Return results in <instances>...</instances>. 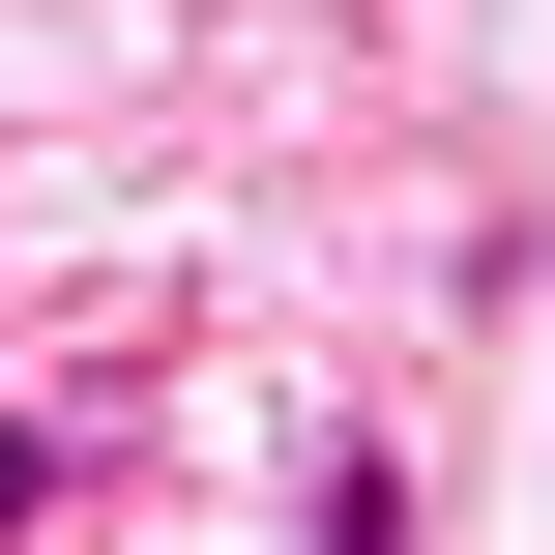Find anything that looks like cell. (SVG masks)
<instances>
[{
	"label": "cell",
	"instance_id": "1",
	"mask_svg": "<svg viewBox=\"0 0 555 555\" xmlns=\"http://www.w3.org/2000/svg\"><path fill=\"white\" fill-rule=\"evenodd\" d=\"M0 527H59V439H29V410H0Z\"/></svg>",
	"mask_w": 555,
	"mask_h": 555
}]
</instances>
